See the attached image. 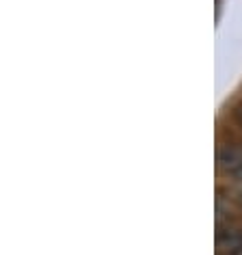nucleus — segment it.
<instances>
[{"label":"nucleus","instance_id":"nucleus-1","mask_svg":"<svg viewBox=\"0 0 242 255\" xmlns=\"http://www.w3.org/2000/svg\"><path fill=\"white\" fill-rule=\"evenodd\" d=\"M216 249L223 255H240L242 253V227H219L216 232Z\"/></svg>","mask_w":242,"mask_h":255},{"label":"nucleus","instance_id":"nucleus-2","mask_svg":"<svg viewBox=\"0 0 242 255\" xmlns=\"http://www.w3.org/2000/svg\"><path fill=\"white\" fill-rule=\"evenodd\" d=\"M216 164H219V171H223L225 175H236L242 169V149L238 147H221L219 154H216Z\"/></svg>","mask_w":242,"mask_h":255},{"label":"nucleus","instance_id":"nucleus-3","mask_svg":"<svg viewBox=\"0 0 242 255\" xmlns=\"http://www.w3.org/2000/svg\"><path fill=\"white\" fill-rule=\"evenodd\" d=\"M234 180L242 184V169H240V171H238V173H236V175H234Z\"/></svg>","mask_w":242,"mask_h":255},{"label":"nucleus","instance_id":"nucleus-4","mask_svg":"<svg viewBox=\"0 0 242 255\" xmlns=\"http://www.w3.org/2000/svg\"><path fill=\"white\" fill-rule=\"evenodd\" d=\"M238 124L242 126V111H238Z\"/></svg>","mask_w":242,"mask_h":255}]
</instances>
